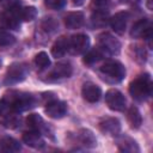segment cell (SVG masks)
I'll list each match as a JSON object with an SVG mask.
<instances>
[{
	"instance_id": "cell-1",
	"label": "cell",
	"mask_w": 153,
	"mask_h": 153,
	"mask_svg": "<svg viewBox=\"0 0 153 153\" xmlns=\"http://www.w3.org/2000/svg\"><path fill=\"white\" fill-rule=\"evenodd\" d=\"M100 78L109 84H117L121 82L126 76V68L124 66L116 60H109L104 62L99 68Z\"/></svg>"
},
{
	"instance_id": "cell-2",
	"label": "cell",
	"mask_w": 153,
	"mask_h": 153,
	"mask_svg": "<svg viewBox=\"0 0 153 153\" xmlns=\"http://www.w3.org/2000/svg\"><path fill=\"white\" fill-rule=\"evenodd\" d=\"M130 96L137 102H145L152 94V80L148 74L139 75L129 85Z\"/></svg>"
},
{
	"instance_id": "cell-3",
	"label": "cell",
	"mask_w": 153,
	"mask_h": 153,
	"mask_svg": "<svg viewBox=\"0 0 153 153\" xmlns=\"http://www.w3.org/2000/svg\"><path fill=\"white\" fill-rule=\"evenodd\" d=\"M7 102L13 111L23 112V111H26V110H30L37 106L38 98L33 96L32 93H27V92H11L10 100Z\"/></svg>"
},
{
	"instance_id": "cell-4",
	"label": "cell",
	"mask_w": 153,
	"mask_h": 153,
	"mask_svg": "<svg viewBox=\"0 0 153 153\" xmlns=\"http://www.w3.org/2000/svg\"><path fill=\"white\" fill-rule=\"evenodd\" d=\"M29 73V68L25 63L23 62H13L8 66L4 82L5 85H13L23 81Z\"/></svg>"
},
{
	"instance_id": "cell-5",
	"label": "cell",
	"mask_w": 153,
	"mask_h": 153,
	"mask_svg": "<svg viewBox=\"0 0 153 153\" xmlns=\"http://www.w3.org/2000/svg\"><path fill=\"white\" fill-rule=\"evenodd\" d=\"M98 44H99V49L109 55H118L121 51L120 41L108 32L102 33L98 37Z\"/></svg>"
},
{
	"instance_id": "cell-6",
	"label": "cell",
	"mask_w": 153,
	"mask_h": 153,
	"mask_svg": "<svg viewBox=\"0 0 153 153\" xmlns=\"http://www.w3.org/2000/svg\"><path fill=\"white\" fill-rule=\"evenodd\" d=\"M105 103L114 111H123L127 105L126 97L118 90L111 88L105 93Z\"/></svg>"
},
{
	"instance_id": "cell-7",
	"label": "cell",
	"mask_w": 153,
	"mask_h": 153,
	"mask_svg": "<svg viewBox=\"0 0 153 153\" xmlns=\"http://www.w3.org/2000/svg\"><path fill=\"white\" fill-rule=\"evenodd\" d=\"M130 36L133 38H145L147 41H151V37H152L151 20L147 18H142L137 20L130 30Z\"/></svg>"
},
{
	"instance_id": "cell-8",
	"label": "cell",
	"mask_w": 153,
	"mask_h": 153,
	"mask_svg": "<svg viewBox=\"0 0 153 153\" xmlns=\"http://www.w3.org/2000/svg\"><path fill=\"white\" fill-rule=\"evenodd\" d=\"M73 73V67L69 62H59L48 74L47 80L48 81H56L65 78H69Z\"/></svg>"
},
{
	"instance_id": "cell-9",
	"label": "cell",
	"mask_w": 153,
	"mask_h": 153,
	"mask_svg": "<svg viewBox=\"0 0 153 153\" xmlns=\"http://www.w3.org/2000/svg\"><path fill=\"white\" fill-rule=\"evenodd\" d=\"M90 37L85 33H78L69 38V50L73 54H84L88 50Z\"/></svg>"
},
{
	"instance_id": "cell-10",
	"label": "cell",
	"mask_w": 153,
	"mask_h": 153,
	"mask_svg": "<svg viewBox=\"0 0 153 153\" xmlns=\"http://www.w3.org/2000/svg\"><path fill=\"white\" fill-rule=\"evenodd\" d=\"M45 114L51 118H62L67 114V103L57 99H53L47 103Z\"/></svg>"
},
{
	"instance_id": "cell-11",
	"label": "cell",
	"mask_w": 153,
	"mask_h": 153,
	"mask_svg": "<svg viewBox=\"0 0 153 153\" xmlns=\"http://www.w3.org/2000/svg\"><path fill=\"white\" fill-rule=\"evenodd\" d=\"M98 127L102 133L111 135V136H117L121 131V122L115 118V117H104L99 121Z\"/></svg>"
},
{
	"instance_id": "cell-12",
	"label": "cell",
	"mask_w": 153,
	"mask_h": 153,
	"mask_svg": "<svg viewBox=\"0 0 153 153\" xmlns=\"http://www.w3.org/2000/svg\"><path fill=\"white\" fill-rule=\"evenodd\" d=\"M81 94H82V98L88 102V103H96L102 97V90L98 85H96L94 82H91V81H87L82 85V88H81Z\"/></svg>"
},
{
	"instance_id": "cell-13",
	"label": "cell",
	"mask_w": 153,
	"mask_h": 153,
	"mask_svg": "<svg viewBox=\"0 0 153 153\" xmlns=\"http://www.w3.org/2000/svg\"><path fill=\"white\" fill-rule=\"evenodd\" d=\"M26 123L32 130L39 131L41 134H44V135H51L49 124H47L38 114H30L26 118Z\"/></svg>"
},
{
	"instance_id": "cell-14",
	"label": "cell",
	"mask_w": 153,
	"mask_h": 153,
	"mask_svg": "<svg viewBox=\"0 0 153 153\" xmlns=\"http://www.w3.org/2000/svg\"><path fill=\"white\" fill-rule=\"evenodd\" d=\"M129 19V13L128 12H117L115 16L111 17L110 19V25L112 27V30L118 33V35H123L127 27V23Z\"/></svg>"
},
{
	"instance_id": "cell-15",
	"label": "cell",
	"mask_w": 153,
	"mask_h": 153,
	"mask_svg": "<svg viewBox=\"0 0 153 153\" xmlns=\"http://www.w3.org/2000/svg\"><path fill=\"white\" fill-rule=\"evenodd\" d=\"M116 145H117V148L121 152H126V153H137V152H140V148H139V145L136 143V141L133 137L127 136V135L118 136L117 140H116Z\"/></svg>"
},
{
	"instance_id": "cell-16",
	"label": "cell",
	"mask_w": 153,
	"mask_h": 153,
	"mask_svg": "<svg viewBox=\"0 0 153 153\" xmlns=\"http://www.w3.org/2000/svg\"><path fill=\"white\" fill-rule=\"evenodd\" d=\"M75 140L79 142V145L86 147V148H93L97 146V139L94 136V134L86 128L80 129L76 134H75Z\"/></svg>"
},
{
	"instance_id": "cell-17",
	"label": "cell",
	"mask_w": 153,
	"mask_h": 153,
	"mask_svg": "<svg viewBox=\"0 0 153 153\" xmlns=\"http://www.w3.org/2000/svg\"><path fill=\"white\" fill-rule=\"evenodd\" d=\"M23 141L29 147H32V148H36V149H41V148H43L45 146V141L42 137L41 133L36 131V130L25 131L23 134Z\"/></svg>"
},
{
	"instance_id": "cell-18",
	"label": "cell",
	"mask_w": 153,
	"mask_h": 153,
	"mask_svg": "<svg viewBox=\"0 0 153 153\" xmlns=\"http://www.w3.org/2000/svg\"><path fill=\"white\" fill-rule=\"evenodd\" d=\"M19 8H12L7 10L2 14V23L6 27L12 30H18L20 26V18H19Z\"/></svg>"
},
{
	"instance_id": "cell-19",
	"label": "cell",
	"mask_w": 153,
	"mask_h": 153,
	"mask_svg": "<svg viewBox=\"0 0 153 153\" xmlns=\"http://www.w3.org/2000/svg\"><path fill=\"white\" fill-rule=\"evenodd\" d=\"M68 51H69V38L65 36L57 38L51 47V55L56 59L65 56Z\"/></svg>"
},
{
	"instance_id": "cell-20",
	"label": "cell",
	"mask_w": 153,
	"mask_h": 153,
	"mask_svg": "<svg viewBox=\"0 0 153 153\" xmlns=\"http://www.w3.org/2000/svg\"><path fill=\"white\" fill-rule=\"evenodd\" d=\"M85 22V17H84V13L82 12H71L68 13L66 17H65V25L71 29V30H74V29H79L82 26Z\"/></svg>"
},
{
	"instance_id": "cell-21",
	"label": "cell",
	"mask_w": 153,
	"mask_h": 153,
	"mask_svg": "<svg viewBox=\"0 0 153 153\" xmlns=\"http://www.w3.org/2000/svg\"><path fill=\"white\" fill-rule=\"evenodd\" d=\"M20 149H22L20 143L13 137L6 136L0 140V152L1 153H16V152H19Z\"/></svg>"
},
{
	"instance_id": "cell-22",
	"label": "cell",
	"mask_w": 153,
	"mask_h": 153,
	"mask_svg": "<svg viewBox=\"0 0 153 153\" xmlns=\"http://www.w3.org/2000/svg\"><path fill=\"white\" fill-rule=\"evenodd\" d=\"M127 121L129 123V126L133 128V129H139L142 124V117H141V114L139 111V109L134 105H131L128 111H127Z\"/></svg>"
},
{
	"instance_id": "cell-23",
	"label": "cell",
	"mask_w": 153,
	"mask_h": 153,
	"mask_svg": "<svg viewBox=\"0 0 153 153\" xmlns=\"http://www.w3.org/2000/svg\"><path fill=\"white\" fill-rule=\"evenodd\" d=\"M108 12L109 11H105V10H96V11H93L92 17H91V22H92L93 26L102 27V26L106 25V23H108Z\"/></svg>"
},
{
	"instance_id": "cell-24",
	"label": "cell",
	"mask_w": 153,
	"mask_h": 153,
	"mask_svg": "<svg viewBox=\"0 0 153 153\" xmlns=\"http://www.w3.org/2000/svg\"><path fill=\"white\" fill-rule=\"evenodd\" d=\"M20 116H18L17 115V112L16 111H10L7 115H6V117L4 118V121L1 122L6 128H10V129H16V128H18L19 126H20Z\"/></svg>"
},
{
	"instance_id": "cell-25",
	"label": "cell",
	"mask_w": 153,
	"mask_h": 153,
	"mask_svg": "<svg viewBox=\"0 0 153 153\" xmlns=\"http://www.w3.org/2000/svg\"><path fill=\"white\" fill-rule=\"evenodd\" d=\"M103 57V53L100 49H92L90 51H87L82 59L85 65H88V66H92L94 63H97L99 60H102Z\"/></svg>"
},
{
	"instance_id": "cell-26",
	"label": "cell",
	"mask_w": 153,
	"mask_h": 153,
	"mask_svg": "<svg viewBox=\"0 0 153 153\" xmlns=\"http://www.w3.org/2000/svg\"><path fill=\"white\" fill-rule=\"evenodd\" d=\"M36 16H37V10L33 6H26L19 8V18L23 22H31L36 18Z\"/></svg>"
},
{
	"instance_id": "cell-27",
	"label": "cell",
	"mask_w": 153,
	"mask_h": 153,
	"mask_svg": "<svg viewBox=\"0 0 153 153\" xmlns=\"http://www.w3.org/2000/svg\"><path fill=\"white\" fill-rule=\"evenodd\" d=\"M35 65L39 68V69H45L50 66V59L48 56V54L45 51H39L36 56H35Z\"/></svg>"
},
{
	"instance_id": "cell-28",
	"label": "cell",
	"mask_w": 153,
	"mask_h": 153,
	"mask_svg": "<svg viewBox=\"0 0 153 153\" xmlns=\"http://www.w3.org/2000/svg\"><path fill=\"white\" fill-rule=\"evenodd\" d=\"M14 42H16V37L11 32L0 30V47H8L14 44Z\"/></svg>"
},
{
	"instance_id": "cell-29",
	"label": "cell",
	"mask_w": 153,
	"mask_h": 153,
	"mask_svg": "<svg viewBox=\"0 0 153 153\" xmlns=\"http://www.w3.org/2000/svg\"><path fill=\"white\" fill-rule=\"evenodd\" d=\"M57 23L53 19V18H45L43 22H42V27L45 32H49V33H53L56 31L57 29Z\"/></svg>"
},
{
	"instance_id": "cell-30",
	"label": "cell",
	"mask_w": 153,
	"mask_h": 153,
	"mask_svg": "<svg viewBox=\"0 0 153 153\" xmlns=\"http://www.w3.org/2000/svg\"><path fill=\"white\" fill-rule=\"evenodd\" d=\"M44 4L48 8L51 10H60L62 7H65L66 5V0H44Z\"/></svg>"
},
{
	"instance_id": "cell-31",
	"label": "cell",
	"mask_w": 153,
	"mask_h": 153,
	"mask_svg": "<svg viewBox=\"0 0 153 153\" xmlns=\"http://www.w3.org/2000/svg\"><path fill=\"white\" fill-rule=\"evenodd\" d=\"M10 109H11V106H10L8 102L6 99H1L0 100V122L4 121L6 115L10 112Z\"/></svg>"
},
{
	"instance_id": "cell-32",
	"label": "cell",
	"mask_w": 153,
	"mask_h": 153,
	"mask_svg": "<svg viewBox=\"0 0 153 153\" xmlns=\"http://www.w3.org/2000/svg\"><path fill=\"white\" fill-rule=\"evenodd\" d=\"M109 0H93L92 1V10L96 11V10H105V11H109Z\"/></svg>"
},
{
	"instance_id": "cell-33",
	"label": "cell",
	"mask_w": 153,
	"mask_h": 153,
	"mask_svg": "<svg viewBox=\"0 0 153 153\" xmlns=\"http://www.w3.org/2000/svg\"><path fill=\"white\" fill-rule=\"evenodd\" d=\"M1 2H4L6 10H12V8H18L20 7V0H2Z\"/></svg>"
},
{
	"instance_id": "cell-34",
	"label": "cell",
	"mask_w": 153,
	"mask_h": 153,
	"mask_svg": "<svg viewBox=\"0 0 153 153\" xmlns=\"http://www.w3.org/2000/svg\"><path fill=\"white\" fill-rule=\"evenodd\" d=\"M147 7L148 10H152V0H147Z\"/></svg>"
},
{
	"instance_id": "cell-35",
	"label": "cell",
	"mask_w": 153,
	"mask_h": 153,
	"mask_svg": "<svg viewBox=\"0 0 153 153\" xmlns=\"http://www.w3.org/2000/svg\"><path fill=\"white\" fill-rule=\"evenodd\" d=\"M82 1H84V0H74V4L80 5V4H82Z\"/></svg>"
},
{
	"instance_id": "cell-36",
	"label": "cell",
	"mask_w": 153,
	"mask_h": 153,
	"mask_svg": "<svg viewBox=\"0 0 153 153\" xmlns=\"http://www.w3.org/2000/svg\"><path fill=\"white\" fill-rule=\"evenodd\" d=\"M123 2H130V1H134V0H122Z\"/></svg>"
},
{
	"instance_id": "cell-37",
	"label": "cell",
	"mask_w": 153,
	"mask_h": 153,
	"mask_svg": "<svg viewBox=\"0 0 153 153\" xmlns=\"http://www.w3.org/2000/svg\"><path fill=\"white\" fill-rule=\"evenodd\" d=\"M1 1H2V0H0V2H1Z\"/></svg>"
}]
</instances>
